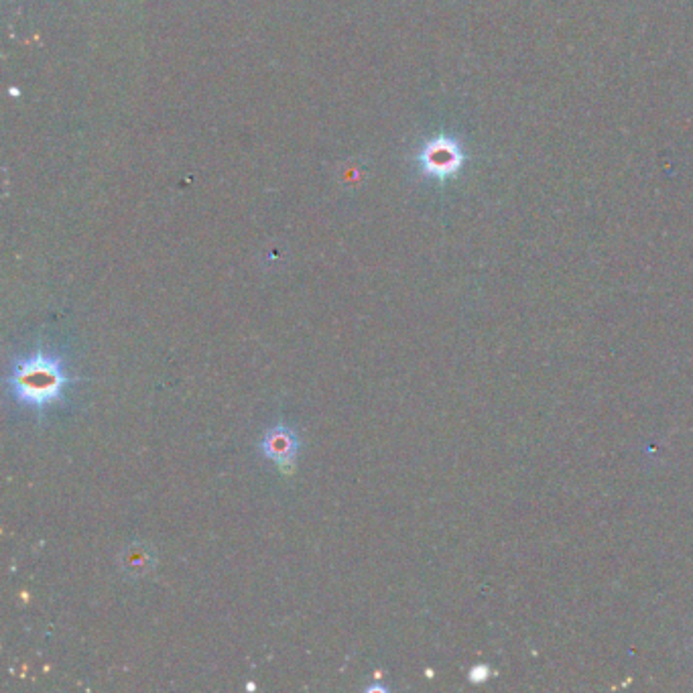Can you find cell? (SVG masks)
Masks as SVG:
<instances>
[{"instance_id": "cell-1", "label": "cell", "mask_w": 693, "mask_h": 693, "mask_svg": "<svg viewBox=\"0 0 693 693\" xmlns=\"http://www.w3.org/2000/svg\"><path fill=\"white\" fill-rule=\"evenodd\" d=\"M70 383L68 372L57 356L37 350L35 354L19 360L9 376V389L13 397L27 407L45 409L61 399Z\"/></svg>"}, {"instance_id": "cell-2", "label": "cell", "mask_w": 693, "mask_h": 693, "mask_svg": "<svg viewBox=\"0 0 693 693\" xmlns=\"http://www.w3.org/2000/svg\"><path fill=\"white\" fill-rule=\"evenodd\" d=\"M261 450L283 472H291L299 450V441L293 429H289L287 425H277L265 433L261 441Z\"/></svg>"}, {"instance_id": "cell-3", "label": "cell", "mask_w": 693, "mask_h": 693, "mask_svg": "<svg viewBox=\"0 0 693 693\" xmlns=\"http://www.w3.org/2000/svg\"><path fill=\"white\" fill-rule=\"evenodd\" d=\"M155 561L157 559H155L153 549L149 545H145V543L129 545L120 555L122 572L129 578H135V580H141V578L149 576L153 572Z\"/></svg>"}, {"instance_id": "cell-4", "label": "cell", "mask_w": 693, "mask_h": 693, "mask_svg": "<svg viewBox=\"0 0 693 693\" xmlns=\"http://www.w3.org/2000/svg\"><path fill=\"white\" fill-rule=\"evenodd\" d=\"M460 163V153L456 151V147L439 143L427 149L425 153V167L435 173V175H446L452 173Z\"/></svg>"}]
</instances>
